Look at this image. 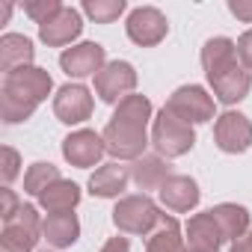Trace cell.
<instances>
[{"label":"cell","instance_id":"20","mask_svg":"<svg viewBox=\"0 0 252 252\" xmlns=\"http://www.w3.org/2000/svg\"><path fill=\"white\" fill-rule=\"evenodd\" d=\"M33 57H36V48H33V42L27 36L6 33L3 39H0V68H3L6 74L33 65Z\"/></svg>","mask_w":252,"mask_h":252},{"label":"cell","instance_id":"1","mask_svg":"<svg viewBox=\"0 0 252 252\" xmlns=\"http://www.w3.org/2000/svg\"><path fill=\"white\" fill-rule=\"evenodd\" d=\"M149 122H152V101L146 95H128L116 104L107 128L101 131L107 155L116 160H140L146 155L149 140Z\"/></svg>","mask_w":252,"mask_h":252},{"label":"cell","instance_id":"17","mask_svg":"<svg viewBox=\"0 0 252 252\" xmlns=\"http://www.w3.org/2000/svg\"><path fill=\"white\" fill-rule=\"evenodd\" d=\"M128 181H131V169L113 160V163L98 166L89 175V193L98 199H119L125 193V187H128Z\"/></svg>","mask_w":252,"mask_h":252},{"label":"cell","instance_id":"29","mask_svg":"<svg viewBox=\"0 0 252 252\" xmlns=\"http://www.w3.org/2000/svg\"><path fill=\"white\" fill-rule=\"evenodd\" d=\"M21 211V202H18V196L9 190V187H3V190H0V220H3V222H9L15 214Z\"/></svg>","mask_w":252,"mask_h":252},{"label":"cell","instance_id":"19","mask_svg":"<svg viewBox=\"0 0 252 252\" xmlns=\"http://www.w3.org/2000/svg\"><path fill=\"white\" fill-rule=\"evenodd\" d=\"M42 237L54 246V249H65V246H74L77 237H80V222L77 217L68 211V214H48L42 220Z\"/></svg>","mask_w":252,"mask_h":252},{"label":"cell","instance_id":"2","mask_svg":"<svg viewBox=\"0 0 252 252\" xmlns=\"http://www.w3.org/2000/svg\"><path fill=\"white\" fill-rule=\"evenodd\" d=\"M51 89H54V80L39 65H27L3 74V83H0V116H3V122L18 125L30 119L36 107L51 95Z\"/></svg>","mask_w":252,"mask_h":252},{"label":"cell","instance_id":"21","mask_svg":"<svg viewBox=\"0 0 252 252\" xmlns=\"http://www.w3.org/2000/svg\"><path fill=\"white\" fill-rule=\"evenodd\" d=\"M146 252H190L187 237H181V225L175 217L163 214L158 228L146 237Z\"/></svg>","mask_w":252,"mask_h":252},{"label":"cell","instance_id":"24","mask_svg":"<svg viewBox=\"0 0 252 252\" xmlns=\"http://www.w3.org/2000/svg\"><path fill=\"white\" fill-rule=\"evenodd\" d=\"M77 202H80V187H77L74 181H65V178L54 181V184L39 196V205H42L48 214H68V211L77 208Z\"/></svg>","mask_w":252,"mask_h":252},{"label":"cell","instance_id":"35","mask_svg":"<svg viewBox=\"0 0 252 252\" xmlns=\"http://www.w3.org/2000/svg\"><path fill=\"white\" fill-rule=\"evenodd\" d=\"M45 252H51V249H45Z\"/></svg>","mask_w":252,"mask_h":252},{"label":"cell","instance_id":"10","mask_svg":"<svg viewBox=\"0 0 252 252\" xmlns=\"http://www.w3.org/2000/svg\"><path fill=\"white\" fill-rule=\"evenodd\" d=\"M104 65H107V54L98 42H80V45H71L60 54V68L74 80L89 77V74L95 77Z\"/></svg>","mask_w":252,"mask_h":252},{"label":"cell","instance_id":"22","mask_svg":"<svg viewBox=\"0 0 252 252\" xmlns=\"http://www.w3.org/2000/svg\"><path fill=\"white\" fill-rule=\"evenodd\" d=\"M211 89H214L217 101H222V104H237V101H243V98L249 95V89H252V74H249L243 65H237V68L225 71L222 77L211 80Z\"/></svg>","mask_w":252,"mask_h":252},{"label":"cell","instance_id":"4","mask_svg":"<svg viewBox=\"0 0 252 252\" xmlns=\"http://www.w3.org/2000/svg\"><path fill=\"white\" fill-rule=\"evenodd\" d=\"M152 146L160 158L172 160V158H181L187 155L193 146H196V131L193 125H187L184 119L172 116L166 107L155 116L152 122Z\"/></svg>","mask_w":252,"mask_h":252},{"label":"cell","instance_id":"16","mask_svg":"<svg viewBox=\"0 0 252 252\" xmlns=\"http://www.w3.org/2000/svg\"><path fill=\"white\" fill-rule=\"evenodd\" d=\"M184 234H187V249L190 252H220V246L225 243L222 231H220V225H217V220H214L211 211L193 214L187 220Z\"/></svg>","mask_w":252,"mask_h":252},{"label":"cell","instance_id":"25","mask_svg":"<svg viewBox=\"0 0 252 252\" xmlns=\"http://www.w3.org/2000/svg\"><path fill=\"white\" fill-rule=\"evenodd\" d=\"M54 181H60V169L54 166V163H45V160H39V163H33L27 172H24V193H30V196H42Z\"/></svg>","mask_w":252,"mask_h":252},{"label":"cell","instance_id":"12","mask_svg":"<svg viewBox=\"0 0 252 252\" xmlns=\"http://www.w3.org/2000/svg\"><path fill=\"white\" fill-rule=\"evenodd\" d=\"M92 92L83 83H65L54 95V116L63 125H80L92 116Z\"/></svg>","mask_w":252,"mask_h":252},{"label":"cell","instance_id":"33","mask_svg":"<svg viewBox=\"0 0 252 252\" xmlns=\"http://www.w3.org/2000/svg\"><path fill=\"white\" fill-rule=\"evenodd\" d=\"M231 252H252V231H246L243 237H237L231 243Z\"/></svg>","mask_w":252,"mask_h":252},{"label":"cell","instance_id":"13","mask_svg":"<svg viewBox=\"0 0 252 252\" xmlns=\"http://www.w3.org/2000/svg\"><path fill=\"white\" fill-rule=\"evenodd\" d=\"M83 30V21H80V12L74 6H63L54 18H48L45 24H39V39L48 45V48H65L71 45Z\"/></svg>","mask_w":252,"mask_h":252},{"label":"cell","instance_id":"5","mask_svg":"<svg viewBox=\"0 0 252 252\" xmlns=\"http://www.w3.org/2000/svg\"><path fill=\"white\" fill-rule=\"evenodd\" d=\"M42 237V220L33 205H21V211L3 222L0 231V249L3 252H33Z\"/></svg>","mask_w":252,"mask_h":252},{"label":"cell","instance_id":"8","mask_svg":"<svg viewBox=\"0 0 252 252\" xmlns=\"http://www.w3.org/2000/svg\"><path fill=\"white\" fill-rule=\"evenodd\" d=\"M125 30H128V39L140 48H155L166 39L169 33V21L160 9L155 6H137L131 9L128 15V24H125Z\"/></svg>","mask_w":252,"mask_h":252},{"label":"cell","instance_id":"27","mask_svg":"<svg viewBox=\"0 0 252 252\" xmlns=\"http://www.w3.org/2000/svg\"><path fill=\"white\" fill-rule=\"evenodd\" d=\"M60 9H63L60 0H30V3H24V12H27L36 24H45V21L54 18Z\"/></svg>","mask_w":252,"mask_h":252},{"label":"cell","instance_id":"15","mask_svg":"<svg viewBox=\"0 0 252 252\" xmlns=\"http://www.w3.org/2000/svg\"><path fill=\"white\" fill-rule=\"evenodd\" d=\"M163 208H169L172 214H187L199 205V184L190 178V175H169L163 181V187L158 190Z\"/></svg>","mask_w":252,"mask_h":252},{"label":"cell","instance_id":"7","mask_svg":"<svg viewBox=\"0 0 252 252\" xmlns=\"http://www.w3.org/2000/svg\"><path fill=\"white\" fill-rule=\"evenodd\" d=\"M134 89H137V71L125 60H113L95 74V95L104 104H119L128 95H134Z\"/></svg>","mask_w":252,"mask_h":252},{"label":"cell","instance_id":"30","mask_svg":"<svg viewBox=\"0 0 252 252\" xmlns=\"http://www.w3.org/2000/svg\"><path fill=\"white\" fill-rule=\"evenodd\" d=\"M237 60L246 71H252V30H246L240 39H237Z\"/></svg>","mask_w":252,"mask_h":252},{"label":"cell","instance_id":"31","mask_svg":"<svg viewBox=\"0 0 252 252\" xmlns=\"http://www.w3.org/2000/svg\"><path fill=\"white\" fill-rule=\"evenodd\" d=\"M228 12L243 21V24H252V0H228Z\"/></svg>","mask_w":252,"mask_h":252},{"label":"cell","instance_id":"11","mask_svg":"<svg viewBox=\"0 0 252 252\" xmlns=\"http://www.w3.org/2000/svg\"><path fill=\"white\" fill-rule=\"evenodd\" d=\"M107 155V146H104V137L95 134V131H74L63 140V158L77 166V169H89L95 163H101V158Z\"/></svg>","mask_w":252,"mask_h":252},{"label":"cell","instance_id":"28","mask_svg":"<svg viewBox=\"0 0 252 252\" xmlns=\"http://www.w3.org/2000/svg\"><path fill=\"white\" fill-rule=\"evenodd\" d=\"M21 172V158L12 146H3V166H0V178H3V184L9 187L15 181V175Z\"/></svg>","mask_w":252,"mask_h":252},{"label":"cell","instance_id":"23","mask_svg":"<svg viewBox=\"0 0 252 252\" xmlns=\"http://www.w3.org/2000/svg\"><path fill=\"white\" fill-rule=\"evenodd\" d=\"M211 214H214V220H217V225L222 231V240H231L234 243L237 237H243L249 231V211L243 205L222 202V205L211 208Z\"/></svg>","mask_w":252,"mask_h":252},{"label":"cell","instance_id":"34","mask_svg":"<svg viewBox=\"0 0 252 252\" xmlns=\"http://www.w3.org/2000/svg\"><path fill=\"white\" fill-rule=\"evenodd\" d=\"M9 15H12V6H9V3H3V9H0V24H6V21H9Z\"/></svg>","mask_w":252,"mask_h":252},{"label":"cell","instance_id":"18","mask_svg":"<svg viewBox=\"0 0 252 252\" xmlns=\"http://www.w3.org/2000/svg\"><path fill=\"white\" fill-rule=\"evenodd\" d=\"M172 175V166L166 158L160 155H143L140 160H134L131 166V181L146 193V190H160L163 181Z\"/></svg>","mask_w":252,"mask_h":252},{"label":"cell","instance_id":"6","mask_svg":"<svg viewBox=\"0 0 252 252\" xmlns=\"http://www.w3.org/2000/svg\"><path fill=\"white\" fill-rule=\"evenodd\" d=\"M172 116L184 119L187 125H205L214 116V95H208L205 86H196V83H187V86H178L169 101L163 104Z\"/></svg>","mask_w":252,"mask_h":252},{"label":"cell","instance_id":"26","mask_svg":"<svg viewBox=\"0 0 252 252\" xmlns=\"http://www.w3.org/2000/svg\"><path fill=\"white\" fill-rule=\"evenodd\" d=\"M125 0H86L83 12L95 21V24H113L122 12H125Z\"/></svg>","mask_w":252,"mask_h":252},{"label":"cell","instance_id":"3","mask_svg":"<svg viewBox=\"0 0 252 252\" xmlns=\"http://www.w3.org/2000/svg\"><path fill=\"white\" fill-rule=\"evenodd\" d=\"M160 208L155 205L152 196L137 193V196H122L113 208V222L122 234H137V237H149L158 222H160Z\"/></svg>","mask_w":252,"mask_h":252},{"label":"cell","instance_id":"14","mask_svg":"<svg viewBox=\"0 0 252 252\" xmlns=\"http://www.w3.org/2000/svg\"><path fill=\"white\" fill-rule=\"evenodd\" d=\"M237 65H240L237 63V42H231L225 36H214V39L205 42V48H202V68H205L208 83L222 77L225 71H231Z\"/></svg>","mask_w":252,"mask_h":252},{"label":"cell","instance_id":"9","mask_svg":"<svg viewBox=\"0 0 252 252\" xmlns=\"http://www.w3.org/2000/svg\"><path fill=\"white\" fill-rule=\"evenodd\" d=\"M214 143L225 155H243L252 146V122L243 113H222L214 122Z\"/></svg>","mask_w":252,"mask_h":252},{"label":"cell","instance_id":"32","mask_svg":"<svg viewBox=\"0 0 252 252\" xmlns=\"http://www.w3.org/2000/svg\"><path fill=\"white\" fill-rule=\"evenodd\" d=\"M101 252H131V243H128V237H110L101 246Z\"/></svg>","mask_w":252,"mask_h":252}]
</instances>
